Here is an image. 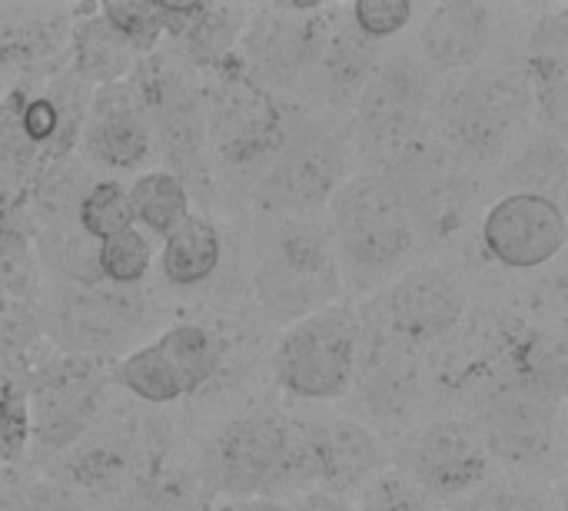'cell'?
I'll return each instance as SVG.
<instances>
[{"instance_id":"1","label":"cell","mask_w":568,"mask_h":511,"mask_svg":"<svg viewBox=\"0 0 568 511\" xmlns=\"http://www.w3.org/2000/svg\"><path fill=\"white\" fill-rule=\"evenodd\" d=\"M203 476L226 502H286L316 489L303 426L283 412H250L226 422L206 449Z\"/></svg>"},{"instance_id":"2","label":"cell","mask_w":568,"mask_h":511,"mask_svg":"<svg viewBox=\"0 0 568 511\" xmlns=\"http://www.w3.org/2000/svg\"><path fill=\"white\" fill-rule=\"evenodd\" d=\"M253 289L263 309L280 323H296L333 306L343 293V273L329 229L300 216H283L260 243Z\"/></svg>"},{"instance_id":"3","label":"cell","mask_w":568,"mask_h":511,"mask_svg":"<svg viewBox=\"0 0 568 511\" xmlns=\"http://www.w3.org/2000/svg\"><path fill=\"white\" fill-rule=\"evenodd\" d=\"M363 316L333 303L286 326L273 352L276 386L303 402H333L353 392Z\"/></svg>"},{"instance_id":"4","label":"cell","mask_w":568,"mask_h":511,"mask_svg":"<svg viewBox=\"0 0 568 511\" xmlns=\"http://www.w3.org/2000/svg\"><path fill=\"white\" fill-rule=\"evenodd\" d=\"M326 206L333 249L356 269L386 273L416 246V226L393 183L379 173L346 176Z\"/></svg>"},{"instance_id":"5","label":"cell","mask_w":568,"mask_h":511,"mask_svg":"<svg viewBox=\"0 0 568 511\" xmlns=\"http://www.w3.org/2000/svg\"><path fill=\"white\" fill-rule=\"evenodd\" d=\"M106 372L97 359L53 356L37 362L23 382L30 412V442L43 452H70L80 446L106 409Z\"/></svg>"},{"instance_id":"6","label":"cell","mask_w":568,"mask_h":511,"mask_svg":"<svg viewBox=\"0 0 568 511\" xmlns=\"http://www.w3.org/2000/svg\"><path fill=\"white\" fill-rule=\"evenodd\" d=\"M223 366V339L200 323L163 329L146 346L126 352L110 379L143 406H173L196 396Z\"/></svg>"},{"instance_id":"7","label":"cell","mask_w":568,"mask_h":511,"mask_svg":"<svg viewBox=\"0 0 568 511\" xmlns=\"http://www.w3.org/2000/svg\"><path fill=\"white\" fill-rule=\"evenodd\" d=\"M389 469L443 505L463 502L493 479V456L466 419H433L406 429L389 456Z\"/></svg>"},{"instance_id":"8","label":"cell","mask_w":568,"mask_h":511,"mask_svg":"<svg viewBox=\"0 0 568 511\" xmlns=\"http://www.w3.org/2000/svg\"><path fill=\"white\" fill-rule=\"evenodd\" d=\"M529 106L523 80L503 70L469 76L443 100V130L459 160H499Z\"/></svg>"},{"instance_id":"9","label":"cell","mask_w":568,"mask_h":511,"mask_svg":"<svg viewBox=\"0 0 568 511\" xmlns=\"http://www.w3.org/2000/svg\"><path fill=\"white\" fill-rule=\"evenodd\" d=\"M343 180V146L336 136L320 126H286L283 146L260 176L256 203L280 216H306L326 206Z\"/></svg>"},{"instance_id":"10","label":"cell","mask_w":568,"mask_h":511,"mask_svg":"<svg viewBox=\"0 0 568 511\" xmlns=\"http://www.w3.org/2000/svg\"><path fill=\"white\" fill-rule=\"evenodd\" d=\"M206 113V136L233 166L270 163L283 146L286 123L276 100L246 70H223Z\"/></svg>"},{"instance_id":"11","label":"cell","mask_w":568,"mask_h":511,"mask_svg":"<svg viewBox=\"0 0 568 511\" xmlns=\"http://www.w3.org/2000/svg\"><path fill=\"white\" fill-rule=\"evenodd\" d=\"M566 213L556 196L516 190L496 200L479 226L486 256L509 273H532L549 266L566 249Z\"/></svg>"},{"instance_id":"12","label":"cell","mask_w":568,"mask_h":511,"mask_svg":"<svg viewBox=\"0 0 568 511\" xmlns=\"http://www.w3.org/2000/svg\"><path fill=\"white\" fill-rule=\"evenodd\" d=\"M136 323L140 316L130 299V289H80L57 283L43 309L40 329H47V336L57 343L63 356L100 359L126 346L130 336L136 333Z\"/></svg>"},{"instance_id":"13","label":"cell","mask_w":568,"mask_h":511,"mask_svg":"<svg viewBox=\"0 0 568 511\" xmlns=\"http://www.w3.org/2000/svg\"><path fill=\"white\" fill-rule=\"evenodd\" d=\"M140 93L150 113V130L153 140L160 143L166 166L173 176H180L186 183V190L193 183H206V113L203 103L196 96V90L166 63L150 60L146 67H140Z\"/></svg>"},{"instance_id":"14","label":"cell","mask_w":568,"mask_h":511,"mask_svg":"<svg viewBox=\"0 0 568 511\" xmlns=\"http://www.w3.org/2000/svg\"><path fill=\"white\" fill-rule=\"evenodd\" d=\"M376 323L409 349L439 346L466 319V286L443 266H416L379 296Z\"/></svg>"},{"instance_id":"15","label":"cell","mask_w":568,"mask_h":511,"mask_svg":"<svg viewBox=\"0 0 568 511\" xmlns=\"http://www.w3.org/2000/svg\"><path fill=\"white\" fill-rule=\"evenodd\" d=\"M300 426L320 492L359 499L363 489H369L383 472H389V449L379 432H373V426L343 416L306 419Z\"/></svg>"},{"instance_id":"16","label":"cell","mask_w":568,"mask_h":511,"mask_svg":"<svg viewBox=\"0 0 568 511\" xmlns=\"http://www.w3.org/2000/svg\"><path fill=\"white\" fill-rule=\"evenodd\" d=\"M429 103L433 86L426 67L409 57H393L376 67V73L356 96V116L373 143L403 150L416 143Z\"/></svg>"},{"instance_id":"17","label":"cell","mask_w":568,"mask_h":511,"mask_svg":"<svg viewBox=\"0 0 568 511\" xmlns=\"http://www.w3.org/2000/svg\"><path fill=\"white\" fill-rule=\"evenodd\" d=\"M399 176L389 180L399 193L413 226L423 223L429 233H449L466 219L469 209V180L466 166L446 146L409 143L399 156Z\"/></svg>"},{"instance_id":"18","label":"cell","mask_w":568,"mask_h":511,"mask_svg":"<svg viewBox=\"0 0 568 511\" xmlns=\"http://www.w3.org/2000/svg\"><path fill=\"white\" fill-rule=\"evenodd\" d=\"M80 143L87 160L106 170H136L153 150L150 113L133 80L90 90V103L80 123Z\"/></svg>"},{"instance_id":"19","label":"cell","mask_w":568,"mask_h":511,"mask_svg":"<svg viewBox=\"0 0 568 511\" xmlns=\"http://www.w3.org/2000/svg\"><path fill=\"white\" fill-rule=\"evenodd\" d=\"M366 412L373 416V429H409V419L419 402V352L389 336L379 323L363 326L356 379Z\"/></svg>"},{"instance_id":"20","label":"cell","mask_w":568,"mask_h":511,"mask_svg":"<svg viewBox=\"0 0 568 511\" xmlns=\"http://www.w3.org/2000/svg\"><path fill=\"white\" fill-rule=\"evenodd\" d=\"M473 426L493 459L509 466H536L556 449L559 406L523 392H496L483 399Z\"/></svg>"},{"instance_id":"21","label":"cell","mask_w":568,"mask_h":511,"mask_svg":"<svg viewBox=\"0 0 568 511\" xmlns=\"http://www.w3.org/2000/svg\"><path fill=\"white\" fill-rule=\"evenodd\" d=\"M493 40V10L476 0L436 3L419 27V50L429 70L466 73L473 70Z\"/></svg>"},{"instance_id":"22","label":"cell","mask_w":568,"mask_h":511,"mask_svg":"<svg viewBox=\"0 0 568 511\" xmlns=\"http://www.w3.org/2000/svg\"><path fill=\"white\" fill-rule=\"evenodd\" d=\"M566 369V339L559 333L519 326L513 336L509 356H506V372H503L499 392H523V396L562 406Z\"/></svg>"},{"instance_id":"23","label":"cell","mask_w":568,"mask_h":511,"mask_svg":"<svg viewBox=\"0 0 568 511\" xmlns=\"http://www.w3.org/2000/svg\"><path fill=\"white\" fill-rule=\"evenodd\" d=\"M320 23L306 13H266L250 30V60L253 67L280 83L296 80L306 67H313Z\"/></svg>"},{"instance_id":"24","label":"cell","mask_w":568,"mask_h":511,"mask_svg":"<svg viewBox=\"0 0 568 511\" xmlns=\"http://www.w3.org/2000/svg\"><path fill=\"white\" fill-rule=\"evenodd\" d=\"M526 76L542 120L559 136L566 126L568 103V33L566 13L539 20L526 47Z\"/></svg>"},{"instance_id":"25","label":"cell","mask_w":568,"mask_h":511,"mask_svg":"<svg viewBox=\"0 0 568 511\" xmlns=\"http://www.w3.org/2000/svg\"><path fill=\"white\" fill-rule=\"evenodd\" d=\"M220 263H223V236L206 216H196V213H190L176 229L163 236V246L156 256L163 279L176 289L203 286L206 279L216 276Z\"/></svg>"},{"instance_id":"26","label":"cell","mask_w":568,"mask_h":511,"mask_svg":"<svg viewBox=\"0 0 568 511\" xmlns=\"http://www.w3.org/2000/svg\"><path fill=\"white\" fill-rule=\"evenodd\" d=\"M136 50L100 17L90 13L73 30V76L87 86H110L133 73Z\"/></svg>"},{"instance_id":"27","label":"cell","mask_w":568,"mask_h":511,"mask_svg":"<svg viewBox=\"0 0 568 511\" xmlns=\"http://www.w3.org/2000/svg\"><path fill=\"white\" fill-rule=\"evenodd\" d=\"M313 63L323 70L326 90L343 100L359 96L363 86L369 83V76L376 73L373 47H369V40H363L353 30V23L336 27V30H320Z\"/></svg>"},{"instance_id":"28","label":"cell","mask_w":568,"mask_h":511,"mask_svg":"<svg viewBox=\"0 0 568 511\" xmlns=\"http://www.w3.org/2000/svg\"><path fill=\"white\" fill-rule=\"evenodd\" d=\"M30 239H33V253H37L40 269L53 273L57 283L80 286V289L103 286L100 266H97V243L77 223L33 229Z\"/></svg>"},{"instance_id":"29","label":"cell","mask_w":568,"mask_h":511,"mask_svg":"<svg viewBox=\"0 0 568 511\" xmlns=\"http://www.w3.org/2000/svg\"><path fill=\"white\" fill-rule=\"evenodd\" d=\"M133 226L146 236H166L190 216V190L170 170H146L126 186Z\"/></svg>"},{"instance_id":"30","label":"cell","mask_w":568,"mask_h":511,"mask_svg":"<svg viewBox=\"0 0 568 511\" xmlns=\"http://www.w3.org/2000/svg\"><path fill=\"white\" fill-rule=\"evenodd\" d=\"M40 263L30 229L13 203L0 196V293L13 303H27L37 293Z\"/></svg>"},{"instance_id":"31","label":"cell","mask_w":568,"mask_h":511,"mask_svg":"<svg viewBox=\"0 0 568 511\" xmlns=\"http://www.w3.org/2000/svg\"><path fill=\"white\" fill-rule=\"evenodd\" d=\"M153 243L143 229L130 226L97 246V266L100 283L110 289H133L140 286L153 269Z\"/></svg>"},{"instance_id":"32","label":"cell","mask_w":568,"mask_h":511,"mask_svg":"<svg viewBox=\"0 0 568 511\" xmlns=\"http://www.w3.org/2000/svg\"><path fill=\"white\" fill-rule=\"evenodd\" d=\"M77 226L100 246L103 239L123 233L133 226V213H130V200H126V186L116 180H93L90 190L80 200L77 209Z\"/></svg>"},{"instance_id":"33","label":"cell","mask_w":568,"mask_h":511,"mask_svg":"<svg viewBox=\"0 0 568 511\" xmlns=\"http://www.w3.org/2000/svg\"><path fill=\"white\" fill-rule=\"evenodd\" d=\"M100 511H196V505H193V489L186 486V479L160 466L156 472L136 479L133 486L106 499Z\"/></svg>"},{"instance_id":"34","label":"cell","mask_w":568,"mask_h":511,"mask_svg":"<svg viewBox=\"0 0 568 511\" xmlns=\"http://www.w3.org/2000/svg\"><path fill=\"white\" fill-rule=\"evenodd\" d=\"M97 13L136 50L146 53L163 37V3H100Z\"/></svg>"},{"instance_id":"35","label":"cell","mask_w":568,"mask_h":511,"mask_svg":"<svg viewBox=\"0 0 568 511\" xmlns=\"http://www.w3.org/2000/svg\"><path fill=\"white\" fill-rule=\"evenodd\" d=\"M453 511H556L552 502L526 482L516 479H489L476 492H469Z\"/></svg>"},{"instance_id":"36","label":"cell","mask_w":568,"mask_h":511,"mask_svg":"<svg viewBox=\"0 0 568 511\" xmlns=\"http://www.w3.org/2000/svg\"><path fill=\"white\" fill-rule=\"evenodd\" d=\"M356 511H453L443 502L429 499L423 489H416L409 479H403L396 469L383 472L369 489L359 492Z\"/></svg>"},{"instance_id":"37","label":"cell","mask_w":568,"mask_h":511,"mask_svg":"<svg viewBox=\"0 0 568 511\" xmlns=\"http://www.w3.org/2000/svg\"><path fill=\"white\" fill-rule=\"evenodd\" d=\"M30 446V412L23 382L0 386V466H13L23 459Z\"/></svg>"},{"instance_id":"38","label":"cell","mask_w":568,"mask_h":511,"mask_svg":"<svg viewBox=\"0 0 568 511\" xmlns=\"http://www.w3.org/2000/svg\"><path fill=\"white\" fill-rule=\"evenodd\" d=\"M416 7L409 0H356L349 7V23L363 40H386L396 37L409 20Z\"/></svg>"},{"instance_id":"39","label":"cell","mask_w":568,"mask_h":511,"mask_svg":"<svg viewBox=\"0 0 568 511\" xmlns=\"http://www.w3.org/2000/svg\"><path fill=\"white\" fill-rule=\"evenodd\" d=\"M23 505L27 511H93L90 502H83L80 495H73L67 486L53 479H37L23 486Z\"/></svg>"},{"instance_id":"40","label":"cell","mask_w":568,"mask_h":511,"mask_svg":"<svg viewBox=\"0 0 568 511\" xmlns=\"http://www.w3.org/2000/svg\"><path fill=\"white\" fill-rule=\"evenodd\" d=\"M286 505H290V511H356V505L349 499H339V495H329V492H320V489L303 492Z\"/></svg>"},{"instance_id":"41","label":"cell","mask_w":568,"mask_h":511,"mask_svg":"<svg viewBox=\"0 0 568 511\" xmlns=\"http://www.w3.org/2000/svg\"><path fill=\"white\" fill-rule=\"evenodd\" d=\"M0 511H27V505H23V486L0 482Z\"/></svg>"},{"instance_id":"42","label":"cell","mask_w":568,"mask_h":511,"mask_svg":"<svg viewBox=\"0 0 568 511\" xmlns=\"http://www.w3.org/2000/svg\"><path fill=\"white\" fill-rule=\"evenodd\" d=\"M233 511H290L286 502H276V499H250V502H230Z\"/></svg>"},{"instance_id":"43","label":"cell","mask_w":568,"mask_h":511,"mask_svg":"<svg viewBox=\"0 0 568 511\" xmlns=\"http://www.w3.org/2000/svg\"><path fill=\"white\" fill-rule=\"evenodd\" d=\"M3 303H7V296H3V293H0V306H3Z\"/></svg>"}]
</instances>
